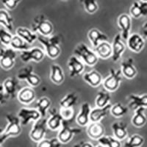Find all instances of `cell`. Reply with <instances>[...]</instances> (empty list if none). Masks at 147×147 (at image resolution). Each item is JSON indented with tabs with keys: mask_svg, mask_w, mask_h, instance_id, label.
Here are the masks:
<instances>
[{
	"mask_svg": "<svg viewBox=\"0 0 147 147\" xmlns=\"http://www.w3.org/2000/svg\"><path fill=\"white\" fill-rule=\"evenodd\" d=\"M88 37L93 47H96L102 42L108 41V37L106 34L102 32L98 29H91L89 30Z\"/></svg>",
	"mask_w": 147,
	"mask_h": 147,
	"instance_id": "cb8c5ba5",
	"label": "cell"
},
{
	"mask_svg": "<svg viewBox=\"0 0 147 147\" xmlns=\"http://www.w3.org/2000/svg\"><path fill=\"white\" fill-rule=\"evenodd\" d=\"M123 74L121 69L115 70L113 69H110V74L103 81L104 88L109 92L117 90L120 86L121 82L123 80Z\"/></svg>",
	"mask_w": 147,
	"mask_h": 147,
	"instance_id": "277c9868",
	"label": "cell"
},
{
	"mask_svg": "<svg viewBox=\"0 0 147 147\" xmlns=\"http://www.w3.org/2000/svg\"><path fill=\"white\" fill-rule=\"evenodd\" d=\"M38 40L44 47V52L49 57L55 59L61 53V49L60 47V38L57 35L50 36H43L38 35Z\"/></svg>",
	"mask_w": 147,
	"mask_h": 147,
	"instance_id": "6da1fadb",
	"label": "cell"
},
{
	"mask_svg": "<svg viewBox=\"0 0 147 147\" xmlns=\"http://www.w3.org/2000/svg\"><path fill=\"white\" fill-rule=\"evenodd\" d=\"M95 52L98 57L102 59H107L112 57V44H110L108 41L102 42L95 48Z\"/></svg>",
	"mask_w": 147,
	"mask_h": 147,
	"instance_id": "f546056e",
	"label": "cell"
},
{
	"mask_svg": "<svg viewBox=\"0 0 147 147\" xmlns=\"http://www.w3.org/2000/svg\"><path fill=\"white\" fill-rule=\"evenodd\" d=\"M21 2L22 0H1V2L8 10H14Z\"/></svg>",
	"mask_w": 147,
	"mask_h": 147,
	"instance_id": "ee69618b",
	"label": "cell"
},
{
	"mask_svg": "<svg viewBox=\"0 0 147 147\" xmlns=\"http://www.w3.org/2000/svg\"><path fill=\"white\" fill-rule=\"evenodd\" d=\"M49 117L47 119V126L52 131L59 130L62 126L63 119L60 115V111L55 108H50L48 111Z\"/></svg>",
	"mask_w": 147,
	"mask_h": 147,
	"instance_id": "5bb4252c",
	"label": "cell"
},
{
	"mask_svg": "<svg viewBox=\"0 0 147 147\" xmlns=\"http://www.w3.org/2000/svg\"><path fill=\"white\" fill-rule=\"evenodd\" d=\"M112 107L111 104L104 107H96L92 109L90 112V122H100L103 119L110 113V109Z\"/></svg>",
	"mask_w": 147,
	"mask_h": 147,
	"instance_id": "603a6c76",
	"label": "cell"
},
{
	"mask_svg": "<svg viewBox=\"0 0 147 147\" xmlns=\"http://www.w3.org/2000/svg\"><path fill=\"white\" fill-rule=\"evenodd\" d=\"M73 147H94L93 144H90V142L87 141H80V142L77 143Z\"/></svg>",
	"mask_w": 147,
	"mask_h": 147,
	"instance_id": "bcb514c9",
	"label": "cell"
},
{
	"mask_svg": "<svg viewBox=\"0 0 147 147\" xmlns=\"http://www.w3.org/2000/svg\"><path fill=\"white\" fill-rule=\"evenodd\" d=\"M127 99L129 100V107L133 110H136L139 107L147 108V94H130L128 96Z\"/></svg>",
	"mask_w": 147,
	"mask_h": 147,
	"instance_id": "44dd1931",
	"label": "cell"
},
{
	"mask_svg": "<svg viewBox=\"0 0 147 147\" xmlns=\"http://www.w3.org/2000/svg\"><path fill=\"white\" fill-rule=\"evenodd\" d=\"M0 147H2V146H1V145H0Z\"/></svg>",
	"mask_w": 147,
	"mask_h": 147,
	"instance_id": "f5cc1de1",
	"label": "cell"
},
{
	"mask_svg": "<svg viewBox=\"0 0 147 147\" xmlns=\"http://www.w3.org/2000/svg\"><path fill=\"white\" fill-rule=\"evenodd\" d=\"M114 137L118 140H122L127 136V124L124 121L113 122L111 125Z\"/></svg>",
	"mask_w": 147,
	"mask_h": 147,
	"instance_id": "83f0119b",
	"label": "cell"
},
{
	"mask_svg": "<svg viewBox=\"0 0 147 147\" xmlns=\"http://www.w3.org/2000/svg\"><path fill=\"white\" fill-rule=\"evenodd\" d=\"M50 80L53 83L60 85L65 80V75L63 69L58 64L53 63L50 67Z\"/></svg>",
	"mask_w": 147,
	"mask_h": 147,
	"instance_id": "4316f807",
	"label": "cell"
},
{
	"mask_svg": "<svg viewBox=\"0 0 147 147\" xmlns=\"http://www.w3.org/2000/svg\"><path fill=\"white\" fill-rule=\"evenodd\" d=\"M140 1H142V2H147V0H140Z\"/></svg>",
	"mask_w": 147,
	"mask_h": 147,
	"instance_id": "f907efd6",
	"label": "cell"
},
{
	"mask_svg": "<svg viewBox=\"0 0 147 147\" xmlns=\"http://www.w3.org/2000/svg\"><path fill=\"white\" fill-rule=\"evenodd\" d=\"M127 47L134 52H140L145 46L144 38L138 33L131 34L127 40Z\"/></svg>",
	"mask_w": 147,
	"mask_h": 147,
	"instance_id": "2e32d148",
	"label": "cell"
},
{
	"mask_svg": "<svg viewBox=\"0 0 147 147\" xmlns=\"http://www.w3.org/2000/svg\"><path fill=\"white\" fill-rule=\"evenodd\" d=\"M10 47L13 49L14 50H19L21 52L24 50H27L30 48V44H27L25 40L21 38L18 35H13V38L12 39V41L10 43Z\"/></svg>",
	"mask_w": 147,
	"mask_h": 147,
	"instance_id": "d590c367",
	"label": "cell"
},
{
	"mask_svg": "<svg viewBox=\"0 0 147 147\" xmlns=\"http://www.w3.org/2000/svg\"><path fill=\"white\" fill-rule=\"evenodd\" d=\"M118 25L121 31V38L123 40H127L129 37L131 29H132V19L127 14H121L118 18Z\"/></svg>",
	"mask_w": 147,
	"mask_h": 147,
	"instance_id": "7c38bea8",
	"label": "cell"
},
{
	"mask_svg": "<svg viewBox=\"0 0 147 147\" xmlns=\"http://www.w3.org/2000/svg\"><path fill=\"white\" fill-rule=\"evenodd\" d=\"M99 144L105 147H121V140H118L115 137L108 136H103L98 140Z\"/></svg>",
	"mask_w": 147,
	"mask_h": 147,
	"instance_id": "8d00e7d4",
	"label": "cell"
},
{
	"mask_svg": "<svg viewBox=\"0 0 147 147\" xmlns=\"http://www.w3.org/2000/svg\"><path fill=\"white\" fill-rule=\"evenodd\" d=\"M122 74L127 79L131 80L136 77L138 74V71L135 65L134 59L132 57L125 59L121 63V69Z\"/></svg>",
	"mask_w": 147,
	"mask_h": 147,
	"instance_id": "ac0fdd59",
	"label": "cell"
},
{
	"mask_svg": "<svg viewBox=\"0 0 147 147\" xmlns=\"http://www.w3.org/2000/svg\"><path fill=\"white\" fill-rule=\"evenodd\" d=\"M18 118L20 119L22 125L25 126L31 121H36L41 118L40 113L36 108H24L21 109L18 113Z\"/></svg>",
	"mask_w": 147,
	"mask_h": 147,
	"instance_id": "8fae6325",
	"label": "cell"
},
{
	"mask_svg": "<svg viewBox=\"0 0 147 147\" xmlns=\"http://www.w3.org/2000/svg\"><path fill=\"white\" fill-rule=\"evenodd\" d=\"M2 85L7 97L13 98L18 87V82L17 79H16L15 77H8L4 81Z\"/></svg>",
	"mask_w": 147,
	"mask_h": 147,
	"instance_id": "f1b7e54d",
	"label": "cell"
},
{
	"mask_svg": "<svg viewBox=\"0 0 147 147\" xmlns=\"http://www.w3.org/2000/svg\"><path fill=\"white\" fill-rule=\"evenodd\" d=\"M144 138L140 135L135 134L129 138L124 147H140L144 144Z\"/></svg>",
	"mask_w": 147,
	"mask_h": 147,
	"instance_id": "f35d334b",
	"label": "cell"
},
{
	"mask_svg": "<svg viewBox=\"0 0 147 147\" xmlns=\"http://www.w3.org/2000/svg\"><path fill=\"white\" fill-rule=\"evenodd\" d=\"M13 35L5 28H0V43L5 47L10 46Z\"/></svg>",
	"mask_w": 147,
	"mask_h": 147,
	"instance_id": "60d3db41",
	"label": "cell"
},
{
	"mask_svg": "<svg viewBox=\"0 0 147 147\" xmlns=\"http://www.w3.org/2000/svg\"><path fill=\"white\" fill-rule=\"evenodd\" d=\"M7 98H8V97H7V96L5 94L3 85L2 84V85H0V105L5 103Z\"/></svg>",
	"mask_w": 147,
	"mask_h": 147,
	"instance_id": "f6af8a7d",
	"label": "cell"
},
{
	"mask_svg": "<svg viewBox=\"0 0 147 147\" xmlns=\"http://www.w3.org/2000/svg\"><path fill=\"white\" fill-rule=\"evenodd\" d=\"M16 35L20 37L24 40H25L30 45L33 44L35 40H38V34L34 32L30 29L23 27H18L16 29Z\"/></svg>",
	"mask_w": 147,
	"mask_h": 147,
	"instance_id": "484cf974",
	"label": "cell"
},
{
	"mask_svg": "<svg viewBox=\"0 0 147 147\" xmlns=\"http://www.w3.org/2000/svg\"><path fill=\"white\" fill-rule=\"evenodd\" d=\"M17 98L21 103L24 105H30L35 100V92L32 88H23L18 92Z\"/></svg>",
	"mask_w": 147,
	"mask_h": 147,
	"instance_id": "ffe728a7",
	"label": "cell"
},
{
	"mask_svg": "<svg viewBox=\"0 0 147 147\" xmlns=\"http://www.w3.org/2000/svg\"><path fill=\"white\" fill-rule=\"evenodd\" d=\"M105 127L100 122H90L88 125L87 134L90 138L99 140L104 136Z\"/></svg>",
	"mask_w": 147,
	"mask_h": 147,
	"instance_id": "d6986e66",
	"label": "cell"
},
{
	"mask_svg": "<svg viewBox=\"0 0 147 147\" xmlns=\"http://www.w3.org/2000/svg\"><path fill=\"white\" fill-rule=\"evenodd\" d=\"M90 112H91V108L89 103L88 102L82 103L80 110L76 118L77 124L81 127L88 125L90 122Z\"/></svg>",
	"mask_w": 147,
	"mask_h": 147,
	"instance_id": "e0dca14e",
	"label": "cell"
},
{
	"mask_svg": "<svg viewBox=\"0 0 147 147\" xmlns=\"http://www.w3.org/2000/svg\"><path fill=\"white\" fill-rule=\"evenodd\" d=\"M47 119L46 118H40L35 121L30 132V138L36 143H39L44 140L47 133Z\"/></svg>",
	"mask_w": 147,
	"mask_h": 147,
	"instance_id": "52a82bcc",
	"label": "cell"
},
{
	"mask_svg": "<svg viewBox=\"0 0 147 147\" xmlns=\"http://www.w3.org/2000/svg\"><path fill=\"white\" fill-rule=\"evenodd\" d=\"M13 19L7 10H0V24L9 32L13 30Z\"/></svg>",
	"mask_w": 147,
	"mask_h": 147,
	"instance_id": "e575fe53",
	"label": "cell"
},
{
	"mask_svg": "<svg viewBox=\"0 0 147 147\" xmlns=\"http://www.w3.org/2000/svg\"><path fill=\"white\" fill-rule=\"evenodd\" d=\"M62 1H67V0H62Z\"/></svg>",
	"mask_w": 147,
	"mask_h": 147,
	"instance_id": "816d5d0a",
	"label": "cell"
},
{
	"mask_svg": "<svg viewBox=\"0 0 147 147\" xmlns=\"http://www.w3.org/2000/svg\"><path fill=\"white\" fill-rule=\"evenodd\" d=\"M17 57L16 52L11 47L0 49V66L5 70H10L14 66Z\"/></svg>",
	"mask_w": 147,
	"mask_h": 147,
	"instance_id": "8992f818",
	"label": "cell"
},
{
	"mask_svg": "<svg viewBox=\"0 0 147 147\" xmlns=\"http://www.w3.org/2000/svg\"><path fill=\"white\" fill-rule=\"evenodd\" d=\"M81 129L74 128L69 125V121L63 120L60 129L58 130L57 138L62 144H68L72 140L74 136L81 133Z\"/></svg>",
	"mask_w": 147,
	"mask_h": 147,
	"instance_id": "ba28073f",
	"label": "cell"
},
{
	"mask_svg": "<svg viewBox=\"0 0 147 147\" xmlns=\"http://www.w3.org/2000/svg\"><path fill=\"white\" fill-rule=\"evenodd\" d=\"M7 121V127L4 130L8 137H16L22 132V123L18 115L8 113L5 115Z\"/></svg>",
	"mask_w": 147,
	"mask_h": 147,
	"instance_id": "9c48e42d",
	"label": "cell"
},
{
	"mask_svg": "<svg viewBox=\"0 0 147 147\" xmlns=\"http://www.w3.org/2000/svg\"><path fill=\"white\" fill-rule=\"evenodd\" d=\"M74 54L88 66H94L99 61V57L96 53L84 43H80L76 47Z\"/></svg>",
	"mask_w": 147,
	"mask_h": 147,
	"instance_id": "7a4b0ae2",
	"label": "cell"
},
{
	"mask_svg": "<svg viewBox=\"0 0 147 147\" xmlns=\"http://www.w3.org/2000/svg\"><path fill=\"white\" fill-rule=\"evenodd\" d=\"M8 138V136L5 133L3 129L0 127V145H2Z\"/></svg>",
	"mask_w": 147,
	"mask_h": 147,
	"instance_id": "7dc6e473",
	"label": "cell"
},
{
	"mask_svg": "<svg viewBox=\"0 0 147 147\" xmlns=\"http://www.w3.org/2000/svg\"><path fill=\"white\" fill-rule=\"evenodd\" d=\"M84 81L87 82L92 87H99L103 82V78L99 72L96 70H92L90 71L86 72L83 74Z\"/></svg>",
	"mask_w": 147,
	"mask_h": 147,
	"instance_id": "d4e9b609",
	"label": "cell"
},
{
	"mask_svg": "<svg viewBox=\"0 0 147 147\" xmlns=\"http://www.w3.org/2000/svg\"><path fill=\"white\" fill-rule=\"evenodd\" d=\"M145 107H139L135 110V114L132 119V124L136 127H142L147 121L145 115Z\"/></svg>",
	"mask_w": 147,
	"mask_h": 147,
	"instance_id": "4dcf8cb0",
	"label": "cell"
},
{
	"mask_svg": "<svg viewBox=\"0 0 147 147\" xmlns=\"http://www.w3.org/2000/svg\"><path fill=\"white\" fill-rule=\"evenodd\" d=\"M52 24L44 15L35 16L32 23V30L43 36H50L53 32Z\"/></svg>",
	"mask_w": 147,
	"mask_h": 147,
	"instance_id": "3957f363",
	"label": "cell"
},
{
	"mask_svg": "<svg viewBox=\"0 0 147 147\" xmlns=\"http://www.w3.org/2000/svg\"><path fill=\"white\" fill-rule=\"evenodd\" d=\"M51 101L47 96L40 97V99L36 102L35 107L36 109L39 111L40 113L41 118H45L47 115V112L50 109Z\"/></svg>",
	"mask_w": 147,
	"mask_h": 147,
	"instance_id": "d6a6232c",
	"label": "cell"
},
{
	"mask_svg": "<svg viewBox=\"0 0 147 147\" xmlns=\"http://www.w3.org/2000/svg\"><path fill=\"white\" fill-rule=\"evenodd\" d=\"M142 32L144 36L146 38H147V22L144 24V25L142 27Z\"/></svg>",
	"mask_w": 147,
	"mask_h": 147,
	"instance_id": "c3c4849f",
	"label": "cell"
},
{
	"mask_svg": "<svg viewBox=\"0 0 147 147\" xmlns=\"http://www.w3.org/2000/svg\"><path fill=\"white\" fill-rule=\"evenodd\" d=\"M17 79L18 80L26 81L30 86L37 87L40 84V77L34 72L33 67L31 65L24 67L19 69L17 73Z\"/></svg>",
	"mask_w": 147,
	"mask_h": 147,
	"instance_id": "5b68a950",
	"label": "cell"
},
{
	"mask_svg": "<svg viewBox=\"0 0 147 147\" xmlns=\"http://www.w3.org/2000/svg\"><path fill=\"white\" fill-rule=\"evenodd\" d=\"M45 52L41 49L33 47L21 52L20 58L24 63H28L30 61L40 62L45 57Z\"/></svg>",
	"mask_w": 147,
	"mask_h": 147,
	"instance_id": "30bf717a",
	"label": "cell"
},
{
	"mask_svg": "<svg viewBox=\"0 0 147 147\" xmlns=\"http://www.w3.org/2000/svg\"><path fill=\"white\" fill-rule=\"evenodd\" d=\"M85 64L80 59L74 55L69 59L68 68L69 69V75L71 77H75L80 75L85 70Z\"/></svg>",
	"mask_w": 147,
	"mask_h": 147,
	"instance_id": "4fadbf2b",
	"label": "cell"
},
{
	"mask_svg": "<svg viewBox=\"0 0 147 147\" xmlns=\"http://www.w3.org/2000/svg\"><path fill=\"white\" fill-rule=\"evenodd\" d=\"M111 100V96L110 92L106 90H100L98 92L96 98L95 103L97 107H104L108 105Z\"/></svg>",
	"mask_w": 147,
	"mask_h": 147,
	"instance_id": "836d02e7",
	"label": "cell"
},
{
	"mask_svg": "<svg viewBox=\"0 0 147 147\" xmlns=\"http://www.w3.org/2000/svg\"><path fill=\"white\" fill-rule=\"evenodd\" d=\"M60 115H62L63 120L70 121L74 117V110L73 108H63V107H60Z\"/></svg>",
	"mask_w": 147,
	"mask_h": 147,
	"instance_id": "7bdbcfd3",
	"label": "cell"
},
{
	"mask_svg": "<svg viewBox=\"0 0 147 147\" xmlns=\"http://www.w3.org/2000/svg\"><path fill=\"white\" fill-rule=\"evenodd\" d=\"M62 144L60 142L57 138L51 139H44L38 143L37 147H61Z\"/></svg>",
	"mask_w": 147,
	"mask_h": 147,
	"instance_id": "b9f144b4",
	"label": "cell"
},
{
	"mask_svg": "<svg viewBox=\"0 0 147 147\" xmlns=\"http://www.w3.org/2000/svg\"><path fill=\"white\" fill-rule=\"evenodd\" d=\"M96 147H105V146H102V145H100V144H99V145L96 146Z\"/></svg>",
	"mask_w": 147,
	"mask_h": 147,
	"instance_id": "681fc988",
	"label": "cell"
},
{
	"mask_svg": "<svg viewBox=\"0 0 147 147\" xmlns=\"http://www.w3.org/2000/svg\"><path fill=\"white\" fill-rule=\"evenodd\" d=\"M113 55L112 60L113 62H117L118 60L121 59L122 55L125 52L126 47L124 43L123 42V39L121 38V33H118L114 37L113 41L112 44Z\"/></svg>",
	"mask_w": 147,
	"mask_h": 147,
	"instance_id": "9a60e30c",
	"label": "cell"
},
{
	"mask_svg": "<svg viewBox=\"0 0 147 147\" xmlns=\"http://www.w3.org/2000/svg\"><path fill=\"white\" fill-rule=\"evenodd\" d=\"M80 2L83 5L86 12L90 14H94L99 8L97 0H80Z\"/></svg>",
	"mask_w": 147,
	"mask_h": 147,
	"instance_id": "ab89813d",
	"label": "cell"
},
{
	"mask_svg": "<svg viewBox=\"0 0 147 147\" xmlns=\"http://www.w3.org/2000/svg\"><path fill=\"white\" fill-rule=\"evenodd\" d=\"M130 14L133 18H139L147 16V2L140 0L135 1L130 7Z\"/></svg>",
	"mask_w": 147,
	"mask_h": 147,
	"instance_id": "7402d4cb",
	"label": "cell"
},
{
	"mask_svg": "<svg viewBox=\"0 0 147 147\" xmlns=\"http://www.w3.org/2000/svg\"><path fill=\"white\" fill-rule=\"evenodd\" d=\"M78 96L74 92H71L66 94L60 101V106L63 108H73L77 105Z\"/></svg>",
	"mask_w": 147,
	"mask_h": 147,
	"instance_id": "1f68e13d",
	"label": "cell"
},
{
	"mask_svg": "<svg viewBox=\"0 0 147 147\" xmlns=\"http://www.w3.org/2000/svg\"><path fill=\"white\" fill-rule=\"evenodd\" d=\"M128 107L124 106L123 104L118 102L112 105L110 109V113L112 114L114 117L120 118L126 115L128 113Z\"/></svg>",
	"mask_w": 147,
	"mask_h": 147,
	"instance_id": "74e56055",
	"label": "cell"
}]
</instances>
